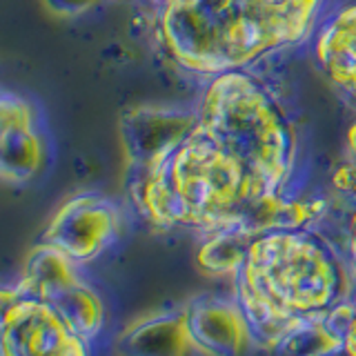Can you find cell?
<instances>
[{
  "instance_id": "4",
  "label": "cell",
  "mask_w": 356,
  "mask_h": 356,
  "mask_svg": "<svg viewBox=\"0 0 356 356\" xmlns=\"http://www.w3.org/2000/svg\"><path fill=\"white\" fill-rule=\"evenodd\" d=\"M22 294L49 305L83 341H94L105 321L103 300L76 272V263L49 245H36L16 285Z\"/></svg>"
},
{
  "instance_id": "9",
  "label": "cell",
  "mask_w": 356,
  "mask_h": 356,
  "mask_svg": "<svg viewBox=\"0 0 356 356\" xmlns=\"http://www.w3.org/2000/svg\"><path fill=\"white\" fill-rule=\"evenodd\" d=\"M356 318V303H343L332 312L298 321L270 350V356H352L345 348Z\"/></svg>"
},
{
  "instance_id": "12",
  "label": "cell",
  "mask_w": 356,
  "mask_h": 356,
  "mask_svg": "<svg viewBox=\"0 0 356 356\" xmlns=\"http://www.w3.org/2000/svg\"><path fill=\"white\" fill-rule=\"evenodd\" d=\"M259 236L243 227H227L211 232L207 243L198 250V267L211 276H234L248 256L252 241Z\"/></svg>"
},
{
  "instance_id": "10",
  "label": "cell",
  "mask_w": 356,
  "mask_h": 356,
  "mask_svg": "<svg viewBox=\"0 0 356 356\" xmlns=\"http://www.w3.org/2000/svg\"><path fill=\"white\" fill-rule=\"evenodd\" d=\"M116 352L118 356H189L194 345L187 334L185 312L167 309L134 321L118 337Z\"/></svg>"
},
{
  "instance_id": "8",
  "label": "cell",
  "mask_w": 356,
  "mask_h": 356,
  "mask_svg": "<svg viewBox=\"0 0 356 356\" xmlns=\"http://www.w3.org/2000/svg\"><path fill=\"white\" fill-rule=\"evenodd\" d=\"M47 147L33 107L18 94L5 92L0 100V174L11 185H22L36 176Z\"/></svg>"
},
{
  "instance_id": "14",
  "label": "cell",
  "mask_w": 356,
  "mask_h": 356,
  "mask_svg": "<svg viewBox=\"0 0 356 356\" xmlns=\"http://www.w3.org/2000/svg\"><path fill=\"white\" fill-rule=\"evenodd\" d=\"M345 261L350 265V272L354 278V300H356V211L350 218V227H348V245H345Z\"/></svg>"
},
{
  "instance_id": "2",
  "label": "cell",
  "mask_w": 356,
  "mask_h": 356,
  "mask_svg": "<svg viewBox=\"0 0 356 356\" xmlns=\"http://www.w3.org/2000/svg\"><path fill=\"white\" fill-rule=\"evenodd\" d=\"M232 278L252 343L267 352L298 321L354 300V278L343 252L309 227L259 234Z\"/></svg>"
},
{
  "instance_id": "5",
  "label": "cell",
  "mask_w": 356,
  "mask_h": 356,
  "mask_svg": "<svg viewBox=\"0 0 356 356\" xmlns=\"http://www.w3.org/2000/svg\"><path fill=\"white\" fill-rule=\"evenodd\" d=\"M3 356H89L87 341L18 287L3 292Z\"/></svg>"
},
{
  "instance_id": "6",
  "label": "cell",
  "mask_w": 356,
  "mask_h": 356,
  "mask_svg": "<svg viewBox=\"0 0 356 356\" xmlns=\"http://www.w3.org/2000/svg\"><path fill=\"white\" fill-rule=\"evenodd\" d=\"M120 229V211L109 198L85 192L58 207L42 234L44 245L63 252L76 265L103 254Z\"/></svg>"
},
{
  "instance_id": "15",
  "label": "cell",
  "mask_w": 356,
  "mask_h": 356,
  "mask_svg": "<svg viewBox=\"0 0 356 356\" xmlns=\"http://www.w3.org/2000/svg\"><path fill=\"white\" fill-rule=\"evenodd\" d=\"M345 348H348V352H350L352 356H356V318H354L352 327H350V332H348V343H345Z\"/></svg>"
},
{
  "instance_id": "7",
  "label": "cell",
  "mask_w": 356,
  "mask_h": 356,
  "mask_svg": "<svg viewBox=\"0 0 356 356\" xmlns=\"http://www.w3.org/2000/svg\"><path fill=\"white\" fill-rule=\"evenodd\" d=\"M185 325L194 352L203 356H243L252 337L236 298L203 294L183 307Z\"/></svg>"
},
{
  "instance_id": "1",
  "label": "cell",
  "mask_w": 356,
  "mask_h": 356,
  "mask_svg": "<svg viewBox=\"0 0 356 356\" xmlns=\"http://www.w3.org/2000/svg\"><path fill=\"white\" fill-rule=\"evenodd\" d=\"M129 194L159 229L254 234L309 227L318 200H287L296 134L248 72L214 76L196 114L138 109L125 120Z\"/></svg>"
},
{
  "instance_id": "3",
  "label": "cell",
  "mask_w": 356,
  "mask_h": 356,
  "mask_svg": "<svg viewBox=\"0 0 356 356\" xmlns=\"http://www.w3.org/2000/svg\"><path fill=\"white\" fill-rule=\"evenodd\" d=\"M159 16L163 51L187 72H245L263 56L305 40L323 0H145Z\"/></svg>"
},
{
  "instance_id": "13",
  "label": "cell",
  "mask_w": 356,
  "mask_h": 356,
  "mask_svg": "<svg viewBox=\"0 0 356 356\" xmlns=\"http://www.w3.org/2000/svg\"><path fill=\"white\" fill-rule=\"evenodd\" d=\"M334 187L339 192L356 198V122L348 131V140H345V159L334 172Z\"/></svg>"
},
{
  "instance_id": "11",
  "label": "cell",
  "mask_w": 356,
  "mask_h": 356,
  "mask_svg": "<svg viewBox=\"0 0 356 356\" xmlns=\"http://www.w3.org/2000/svg\"><path fill=\"white\" fill-rule=\"evenodd\" d=\"M316 63L330 81L356 98V5L325 22L314 47Z\"/></svg>"
}]
</instances>
